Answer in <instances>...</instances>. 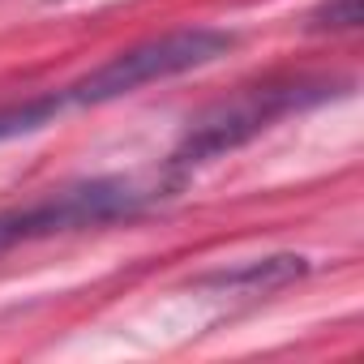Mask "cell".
<instances>
[{
	"label": "cell",
	"instance_id": "cell-1",
	"mask_svg": "<svg viewBox=\"0 0 364 364\" xmlns=\"http://www.w3.org/2000/svg\"><path fill=\"white\" fill-rule=\"evenodd\" d=\"M236 48V35L215 31V26H185V31H167L154 35L146 43H133L124 52H116L112 60H103L99 69H90L82 82H73L65 95L69 107H99L112 99H124L141 86L180 77V73H193L206 69L215 60H223Z\"/></svg>",
	"mask_w": 364,
	"mask_h": 364
},
{
	"label": "cell",
	"instance_id": "cell-2",
	"mask_svg": "<svg viewBox=\"0 0 364 364\" xmlns=\"http://www.w3.org/2000/svg\"><path fill=\"white\" fill-rule=\"evenodd\" d=\"M343 95L338 82H326V77H287V82H266V86H249L215 107H206L185 141L176 146L171 163L176 167H198V163H210L228 150H240L245 141H253L257 133H266L270 124H279L283 116L291 112H304V107H317L326 99Z\"/></svg>",
	"mask_w": 364,
	"mask_h": 364
},
{
	"label": "cell",
	"instance_id": "cell-3",
	"mask_svg": "<svg viewBox=\"0 0 364 364\" xmlns=\"http://www.w3.org/2000/svg\"><path fill=\"white\" fill-rule=\"evenodd\" d=\"M163 193L154 185H141L133 176H95L65 185L31 206L0 210V249H14L26 240H43L56 232H77V228H99L116 219H133L150 210Z\"/></svg>",
	"mask_w": 364,
	"mask_h": 364
},
{
	"label": "cell",
	"instance_id": "cell-4",
	"mask_svg": "<svg viewBox=\"0 0 364 364\" xmlns=\"http://www.w3.org/2000/svg\"><path fill=\"white\" fill-rule=\"evenodd\" d=\"M304 270H309L304 257L279 253V257L245 262V266H232V270H215V274L202 279V287H210V291H219V296H270V291L296 283Z\"/></svg>",
	"mask_w": 364,
	"mask_h": 364
},
{
	"label": "cell",
	"instance_id": "cell-5",
	"mask_svg": "<svg viewBox=\"0 0 364 364\" xmlns=\"http://www.w3.org/2000/svg\"><path fill=\"white\" fill-rule=\"evenodd\" d=\"M65 107H69V103H65V95H43V99H26V103H9V107H0V141H9V137H26V133L48 129Z\"/></svg>",
	"mask_w": 364,
	"mask_h": 364
},
{
	"label": "cell",
	"instance_id": "cell-6",
	"mask_svg": "<svg viewBox=\"0 0 364 364\" xmlns=\"http://www.w3.org/2000/svg\"><path fill=\"white\" fill-rule=\"evenodd\" d=\"M360 26V0H321L309 14V31H355Z\"/></svg>",
	"mask_w": 364,
	"mask_h": 364
}]
</instances>
